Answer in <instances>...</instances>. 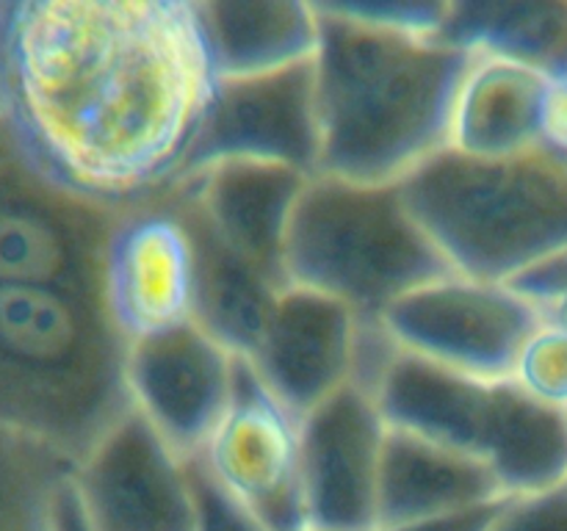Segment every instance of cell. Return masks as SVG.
<instances>
[{
	"label": "cell",
	"mask_w": 567,
	"mask_h": 531,
	"mask_svg": "<svg viewBox=\"0 0 567 531\" xmlns=\"http://www.w3.org/2000/svg\"><path fill=\"white\" fill-rule=\"evenodd\" d=\"M197 503V525L194 531H266L264 523L233 498L199 459H188Z\"/></svg>",
	"instance_id": "obj_25"
},
{
	"label": "cell",
	"mask_w": 567,
	"mask_h": 531,
	"mask_svg": "<svg viewBox=\"0 0 567 531\" xmlns=\"http://www.w3.org/2000/svg\"><path fill=\"white\" fill-rule=\"evenodd\" d=\"M443 37L468 53L520 61L557 77L567 70V3H468L449 6Z\"/></svg>",
	"instance_id": "obj_22"
},
{
	"label": "cell",
	"mask_w": 567,
	"mask_h": 531,
	"mask_svg": "<svg viewBox=\"0 0 567 531\" xmlns=\"http://www.w3.org/2000/svg\"><path fill=\"white\" fill-rule=\"evenodd\" d=\"M319 169L363 186H402L449 147V119L468 50L443 31H413L316 3Z\"/></svg>",
	"instance_id": "obj_2"
},
{
	"label": "cell",
	"mask_w": 567,
	"mask_h": 531,
	"mask_svg": "<svg viewBox=\"0 0 567 531\" xmlns=\"http://www.w3.org/2000/svg\"><path fill=\"white\" fill-rule=\"evenodd\" d=\"M493 385L496 382L471 379L399 352L377 387L374 402L388 429L408 431L480 459Z\"/></svg>",
	"instance_id": "obj_18"
},
{
	"label": "cell",
	"mask_w": 567,
	"mask_h": 531,
	"mask_svg": "<svg viewBox=\"0 0 567 531\" xmlns=\"http://www.w3.org/2000/svg\"><path fill=\"white\" fill-rule=\"evenodd\" d=\"M504 501H507V498H498V501H491V503H480V507L457 509V512L435 514V518L413 520V523L393 525V529H385V531H491Z\"/></svg>",
	"instance_id": "obj_28"
},
{
	"label": "cell",
	"mask_w": 567,
	"mask_h": 531,
	"mask_svg": "<svg viewBox=\"0 0 567 531\" xmlns=\"http://www.w3.org/2000/svg\"><path fill=\"white\" fill-rule=\"evenodd\" d=\"M546 138L554 147L567 153V70L551 77V94H548V119Z\"/></svg>",
	"instance_id": "obj_29"
},
{
	"label": "cell",
	"mask_w": 567,
	"mask_h": 531,
	"mask_svg": "<svg viewBox=\"0 0 567 531\" xmlns=\"http://www.w3.org/2000/svg\"><path fill=\"white\" fill-rule=\"evenodd\" d=\"M454 274L399 186L313 175L286 238L288 285L310 288L380 319L396 299Z\"/></svg>",
	"instance_id": "obj_5"
},
{
	"label": "cell",
	"mask_w": 567,
	"mask_h": 531,
	"mask_svg": "<svg viewBox=\"0 0 567 531\" xmlns=\"http://www.w3.org/2000/svg\"><path fill=\"white\" fill-rule=\"evenodd\" d=\"M105 304L127 343L194 321L197 247L169 202H144L122 214L105 254Z\"/></svg>",
	"instance_id": "obj_10"
},
{
	"label": "cell",
	"mask_w": 567,
	"mask_h": 531,
	"mask_svg": "<svg viewBox=\"0 0 567 531\" xmlns=\"http://www.w3.org/2000/svg\"><path fill=\"white\" fill-rule=\"evenodd\" d=\"M236 160L291 166L316 175L319 125L313 61L271 75L219 81L181 177Z\"/></svg>",
	"instance_id": "obj_11"
},
{
	"label": "cell",
	"mask_w": 567,
	"mask_h": 531,
	"mask_svg": "<svg viewBox=\"0 0 567 531\" xmlns=\"http://www.w3.org/2000/svg\"><path fill=\"white\" fill-rule=\"evenodd\" d=\"M75 462L0 429V531H59V492Z\"/></svg>",
	"instance_id": "obj_23"
},
{
	"label": "cell",
	"mask_w": 567,
	"mask_h": 531,
	"mask_svg": "<svg viewBox=\"0 0 567 531\" xmlns=\"http://www.w3.org/2000/svg\"><path fill=\"white\" fill-rule=\"evenodd\" d=\"M310 177L291 166L236 160L188 171L164 194L186 219L288 285V227Z\"/></svg>",
	"instance_id": "obj_14"
},
{
	"label": "cell",
	"mask_w": 567,
	"mask_h": 531,
	"mask_svg": "<svg viewBox=\"0 0 567 531\" xmlns=\"http://www.w3.org/2000/svg\"><path fill=\"white\" fill-rule=\"evenodd\" d=\"M513 382L537 402L567 409V326L540 321L515 363Z\"/></svg>",
	"instance_id": "obj_24"
},
{
	"label": "cell",
	"mask_w": 567,
	"mask_h": 531,
	"mask_svg": "<svg viewBox=\"0 0 567 531\" xmlns=\"http://www.w3.org/2000/svg\"><path fill=\"white\" fill-rule=\"evenodd\" d=\"M131 407L105 291L0 288V429L81 462Z\"/></svg>",
	"instance_id": "obj_3"
},
{
	"label": "cell",
	"mask_w": 567,
	"mask_h": 531,
	"mask_svg": "<svg viewBox=\"0 0 567 531\" xmlns=\"http://www.w3.org/2000/svg\"><path fill=\"white\" fill-rule=\"evenodd\" d=\"M507 498L471 454L388 429L380 479V531Z\"/></svg>",
	"instance_id": "obj_17"
},
{
	"label": "cell",
	"mask_w": 567,
	"mask_h": 531,
	"mask_svg": "<svg viewBox=\"0 0 567 531\" xmlns=\"http://www.w3.org/2000/svg\"><path fill=\"white\" fill-rule=\"evenodd\" d=\"M236 363V354L192 321L127 343V396L183 459H197L230 407Z\"/></svg>",
	"instance_id": "obj_12"
},
{
	"label": "cell",
	"mask_w": 567,
	"mask_h": 531,
	"mask_svg": "<svg viewBox=\"0 0 567 531\" xmlns=\"http://www.w3.org/2000/svg\"><path fill=\"white\" fill-rule=\"evenodd\" d=\"M216 88L192 0L0 3V122L44 177L105 208L181 177Z\"/></svg>",
	"instance_id": "obj_1"
},
{
	"label": "cell",
	"mask_w": 567,
	"mask_h": 531,
	"mask_svg": "<svg viewBox=\"0 0 567 531\" xmlns=\"http://www.w3.org/2000/svg\"><path fill=\"white\" fill-rule=\"evenodd\" d=\"M199 462L266 531H308L302 490V420L238 357L227 413Z\"/></svg>",
	"instance_id": "obj_8"
},
{
	"label": "cell",
	"mask_w": 567,
	"mask_h": 531,
	"mask_svg": "<svg viewBox=\"0 0 567 531\" xmlns=\"http://www.w3.org/2000/svg\"><path fill=\"white\" fill-rule=\"evenodd\" d=\"M72 479L92 531H194L197 525L188 459L133 404L75 465Z\"/></svg>",
	"instance_id": "obj_9"
},
{
	"label": "cell",
	"mask_w": 567,
	"mask_h": 531,
	"mask_svg": "<svg viewBox=\"0 0 567 531\" xmlns=\"http://www.w3.org/2000/svg\"><path fill=\"white\" fill-rule=\"evenodd\" d=\"M299 420L308 531H380L388 424L374 398L349 385Z\"/></svg>",
	"instance_id": "obj_13"
},
{
	"label": "cell",
	"mask_w": 567,
	"mask_h": 531,
	"mask_svg": "<svg viewBox=\"0 0 567 531\" xmlns=\"http://www.w3.org/2000/svg\"><path fill=\"white\" fill-rule=\"evenodd\" d=\"M183 221L192 230L194 247H197V313H194V321L210 337H216L227 352L249 360L264 337L277 299L288 285L227 249L192 219L183 216Z\"/></svg>",
	"instance_id": "obj_21"
},
{
	"label": "cell",
	"mask_w": 567,
	"mask_h": 531,
	"mask_svg": "<svg viewBox=\"0 0 567 531\" xmlns=\"http://www.w3.org/2000/svg\"><path fill=\"white\" fill-rule=\"evenodd\" d=\"M360 319L338 299L288 285L249 363L271 396L305 418L352 385Z\"/></svg>",
	"instance_id": "obj_15"
},
{
	"label": "cell",
	"mask_w": 567,
	"mask_h": 531,
	"mask_svg": "<svg viewBox=\"0 0 567 531\" xmlns=\"http://www.w3.org/2000/svg\"><path fill=\"white\" fill-rule=\"evenodd\" d=\"M219 81L258 77L313 61L319 48L316 3L214 0L197 3Z\"/></svg>",
	"instance_id": "obj_19"
},
{
	"label": "cell",
	"mask_w": 567,
	"mask_h": 531,
	"mask_svg": "<svg viewBox=\"0 0 567 531\" xmlns=\"http://www.w3.org/2000/svg\"><path fill=\"white\" fill-rule=\"evenodd\" d=\"M551 77L520 61L468 53L452 119L449 147L480 160H502L543 147Z\"/></svg>",
	"instance_id": "obj_16"
},
{
	"label": "cell",
	"mask_w": 567,
	"mask_h": 531,
	"mask_svg": "<svg viewBox=\"0 0 567 531\" xmlns=\"http://www.w3.org/2000/svg\"><path fill=\"white\" fill-rule=\"evenodd\" d=\"M480 459L507 498L567 481V409L537 402L513 379L493 385Z\"/></svg>",
	"instance_id": "obj_20"
},
{
	"label": "cell",
	"mask_w": 567,
	"mask_h": 531,
	"mask_svg": "<svg viewBox=\"0 0 567 531\" xmlns=\"http://www.w3.org/2000/svg\"><path fill=\"white\" fill-rule=\"evenodd\" d=\"M122 214L44 177L0 122V288L105 291V254Z\"/></svg>",
	"instance_id": "obj_6"
},
{
	"label": "cell",
	"mask_w": 567,
	"mask_h": 531,
	"mask_svg": "<svg viewBox=\"0 0 567 531\" xmlns=\"http://www.w3.org/2000/svg\"><path fill=\"white\" fill-rule=\"evenodd\" d=\"M399 188L454 274L509 285L567 249V153L548 142L502 160L443 149Z\"/></svg>",
	"instance_id": "obj_4"
},
{
	"label": "cell",
	"mask_w": 567,
	"mask_h": 531,
	"mask_svg": "<svg viewBox=\"0 0 567 531\" xmlns=\"http://www.w3.org/2000/svg\"><path fill=\"white\" fill-rule=\"evenodd\" d=\"M380 321L402 352L471 379L504 382L543 319L515 288L446 274L396 299Z\"/></svg>",
	"instance_id": "obj_7"
},
{
	"label": "cell",
	"mask_w": 567,
	"mask_h": 531,
	"mask_svg": "<svg viewBox=\"0 0 567 531\" xmlns=\"http://www.w3.org/2000/svg\"><path fill=\"white\" fill-rule=\"evenodd\" d=\"M509 288L520 293L537 313H548V310L559 308L567 302V249L554 254V258L543 260L535 269L520 274L518 280L509 282Z\"/></svg>",
	"instance_id": "obj_27"
},
{
	"label": "cell",
	"mask_w": 567,
	"mask_h": 531,
	"mask_svg": "<svg viewBox=\"0 0 567 531\" xmlns=\"http://www.w3.org/2000/svg\"><path fill=\"white\" fill-rule=\"evenodd\" d=\"M491 531H567V481L551 490L507 498Z\"/></svg>",
	"instance_id": "obj_26"
}]
</instances>
